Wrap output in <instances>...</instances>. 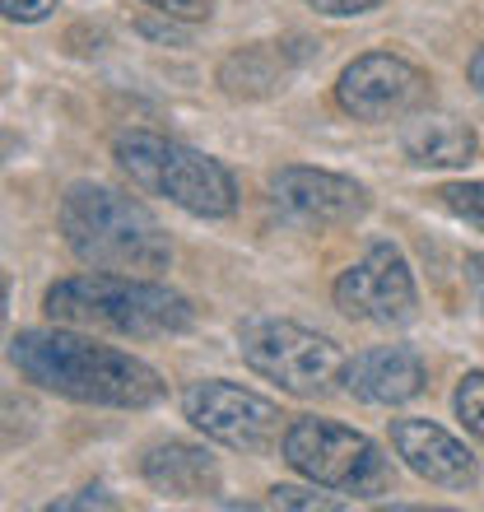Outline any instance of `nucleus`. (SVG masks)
I'll return each instance as SVG.
<instances>
[{
	"label": "nucleus",
	"mask_w": 484,
	"mask_h": 512,
	"mask_svg": "<svg viewBox=\"0 0 484 512\" xmlns=\"http://www.w3.org/2000/svg\"><path fill=\"white\" fill-rule=\"evenodd\" d=\"M238 350L252 373L275 382L289 396H326V391L345 382V350L331 336L312 331V326L284 322V317H252L238 331Z\"/></svg>",
	"instance_id": "6"
},
{
	"label": "nucleus",
	"mask_w": 484,
	"mask_h": 512,
	"mask_svg": "<svg viewBox=\"0 0 484 512\" xmlns=\"http://www.w3.org/2000/svg\"><path fill=\"white\" fill-rule=\"evenodd\" d=\"M438 201H443L447 215H457L461 224H471L475 233H484V177L480 182H447L438 191Z\"/></svg>",
	"instance_id": "16"
},
{
	"label": "nucleus",
	"mask_w": 484,
	"mask_h": 512,
	"mask_svg": "<svg viewBox=\"0 0 484 512\" xmlns=\"http://www.w3.org/2000/svg\"><path fill=\"white\" fill-rule=\"evenodd\" d=\"M168 19H182V24H205L215 14V0H145Z\"/></svg>",
	"instance_id": "19"
},
{
	"label": "nucleus",
	"mask_w": 484,
	"mask_h": 512,
	"mask_svg": "<svg viewBox=\"0 0 484 512\" xmlns=\"http://www.w3.org/2000/svg\"><path fill=\"white\" fill-rule=\"evenodd\" d=\"M56 224L70 256L89 270H117V275H159L173 266V243L145 205L108 187V182H70Z\"/></svg>",
	"instance_id": "2"
},
{
	"label": "nucleus",
	"mask_w": 484,
	"mask_h": 512,
	"mask_svg": "<svg viewBox=\"0 0 484 512\" xmlns=\"http://www.w3.org/2000/svg\"><path fill=\"white\" fill-rule=\"evenodd\" d=\"M270 508H298V512H340L345 499H336V489L322 494V485L298 489V485H275L270 489Z\"/></svg>",
	"instance_id": "18"
},
{
	"label": "nucleus",
	"mask_w": 484,
	"mask_h": 512,
	"mask_svg": "<svg viewBox=\"0 0 484 512\" xmlns=\"http://www.w3.org/2000/svg\"><path fill=\"white\" fill-rule=\"evenodd\" d=\"M112 159L135 191L159 196L196 219H229L238 210V182L219 159L168 140L154 131H121L112 140Z\"/></svg>",
	"instance_id": "4"
},
{
	"label": "nucleus",
	"mask_w": 484,
	"mask_h": 512,
	"mask_svg": "<svg viewBox=\"0 0 484 512\" xmlns=\"http://www.w3.org/2000/svg\"><path fill=\"white\" fill-rule=\"evenodd\" d=\"M289 66H294V56L280 42H252L219 61V89L229 98H270L284 89Z\"/></svg>",
	"instance_id": "15"
},
{
	"label": "nucleus",
	"mask_w": 484,
	"mask_h": 512,
	"mask_svg": "<svg viewBox=\"0 0 484 512\" xmlns=\"http://www.w3.org/2000/svg\"><path fill=\"white\" fill-rule=\"evenodd\" d=\"M401 149L405 159L419 163V168H466L475 159V131L457 117H433V112H419L415 122L401 131Z\"/></svg>",
	"instance_id": "14"
},
{
	"label": "nucleus",
	"mask_w": 484,
	"mask_h": 512,
	"mask_svg": "<svg viewBox=\"0 0 484 512\" xmlns=\"http://www.w3.org/2000/svg\"><path fill=\"white\" fill-rule=\"evenodd\" d=\"M42 312L61 326L80 331H112V336H182L191 331L196 312L177 289L149 280V275H117V270H89L56 280L42 298Z\"/></svg>",
	"instance_id": "3"
},
{
	"label": "nucleus",
	"mask_w": 484,
	"mask_h": 512,
	"mask_svg": "<svg viewBox=\"0 0 484 512\" xmlns=\"http://www.w3.org/2000/svg\"><path fill=\"white\" fill-rule=\"evenodd\" d=\"M52 508L56 512H70V508H117V499H112L103 485H89V489H80L75 499H56Z\"/></svg>",
	"instance_id": "22"
},
{
	"label": "nucleus",
	"mask_w": 484,
	"mask_h": 512,
	"mask_svg": "<svg viewBox=\"0 0 484 512\" xmlns=\"http://www.w3.org/2000/svg\"><path fill=\"white\" fill-rule=\"evenodd\" d=\"M452 405H457V419L466 424V433L484 447V373H466L452 391Z\"/></svg>",
	"instance_id": "17"
},
{
	"label": "nucleus",
	"mask_w": 484,
	"mask_h": 512,
	"mask_svg": "<svg viewBox=\"0 0 484 512\" xmlns=\"http://www.w3.org/2000/svg\"><path fill=\"white\" fill-rule=\"evenodd\" d=\"M466 280H471V294H475V308L484 312V256H466Z\"/></svg>",
	"instance_id": "23"
},
{
	"label": "nucleus",
	"mask_w": 484,
	"mask_h": 512,
	"mask_svg": "<svg viewBox=\"0 0 484 512\" xmlns=\"http://www.w3.org/2000/svg\"><path fill=\"white\" fill-rule=\"evenodd\" d=\"M391 452L405 461V471H415L419 480L438 489L480 485V466H475L471 447L433 419H391Z\"/></svg>",
	"instance_id": "11"
},
{
	"label": "nucleus",
	"mask_w": 484,
	"mask_h": 512,
	"mask_svg": "<svg viewBox=\"0 0 484 512\" xmlns=\"http://www.w3.org/2000/svg\"><path fill=\"white\" fill-rule=\"evenodd\" d=\"M317 14H326V19H354V14H368L377 10L382 0H308Z\"/></svg>",
	"instance_id": "21"
},
{
	"label": "nucleus",
	"mask_w": 484,
	"mask_h": 512,
	"mask_svg": "<svg viewBox=\"0 0 484 512\" xmlns=\"http://www.w3.org/2000/svg\"><path fill=\"white\" fill-rule=\"evenodd\" d=\"M466 75H471L475 94L484 98V47H475V56H471V66H466Z\"/></svg>",
	"instance_id": "24"
},
{
	"label": "nucleus",
	"mask_w": 484,
	"mask_h": 512,
	"mask_svg": "<svg viewBox=\"0 0 484 512\" xmlns=\"http://www.w3.org/2000/svg\"><path fill=\"white\" fill-rule=\"evenodd\" d=\"M56 5L61 0H0V10L10 24H42V19H52Z\"/></svg>",
	"instance_id": "20"
},
{
	"label": "nucleus",
	"mask_w": 484,
	"mask_h": 512,
	"mask_svg": "<svg viewBox=\"0 0 484 512\" xmlns=\"http://www.w3.org/2000/svg\"><path fill=\"white\" fill-rule=\"evenodd\" d=\"M336 308L350 322H373V326H410L419 312V289L410 275V261L401 256V247L373 243L354 266L340 270Z\"/></svg>",
	"instance_id": "8"
},
{
	"label": "nucleus",
	"mask_w": 484,
	"mask_h": 512,
	"mask_svg": "<svg viewBox=\"0 0 484 512\" xmlns=\"http://www.w3.org/2000/svg\"><path fill=\"white\" fill-rule=\"evenodd\" d=\"M429 382V368L410 345H373L345 364V391L363 405H405Z\"/></svg>",
	"instance_id": "12"
},
{
	"label": "nucleus",
	"mask_w": 484,
	"mask_h": 512,
	"mask_svg": "<svg viewBox=\"0 0 484 512\" xmlns=\"http://www.w3.org/2000/svg\"><path fill=\"white\" fill-rule=\"evenodd\" d=\"M182 415L210 443L242 452V457L275 452L284 443V429H289V415L275 401H266V396H256V391L238 387V382H224V378L191 382L182 391Z\"/></svg>",
	"instance_id": "7"
},
{
	"label": "nucleus",
	"mask_w": 484,
	"mask_h": 512,
	"mask_svg": "<svg viewBox=\"0 0 484 512\" xmlns=\"http://www.w3.org/2000/svg\"><path fill=\"white\" fill-rule=\"evenodd\" d=\"M140 475L159 494H173V499H210L219 494V461L196 443H168L149 447L145 461H140Z\"/></svg>",
	"instance_id": "13"
},
{
	"label": "nucleus",
	"mask_w": 484,
	"mask_h": 512,
	"mask_svg": "<svg viewBox=\"0 0 484 512\" xmlns=\"http://www.w3.org/2000/svg\"><path fill=\"white\" fill-rule=\"evenodd\" d=\"M280 457L303 480L336 489V494H350V499H382V494H391V461L382 457V447L368 433L350 429V424H336V419H322V415L289 419Z\"/></svg>",
	"instance_id": "5"
},
{
	"label": "nucleus",
	"mask_w": 484,
	"mask_h": 512,
	"mask_svg": "<svg viewBox=\"0 0 484 512\" xmlns=\"http://www.w3.org/2000/svg\"><path fill=\"white\" fill-rule=\"evenodd\" d=\"M10 364L19 368V378L38 382L42 391L108 410H149L168 391L145 359L75 331H19L10 336Z\"/></svg>",
	"instance_id": "1"
},
{
	"label": "nucleus",
	"mask_w": 484,
	"mask_h": 512,
	"mask_svg": "<svg viewBox=\"0 0 484 512\" xmlns=\"http://www.w3.org/2000/svg\"><path fill=\"white\" fill-rule=\"evenodd\" d=\"M270 210L294 229H350L368 215V191L354 177L289 163L280 173H270Z\"/></svg>",
	"instance_id": "10"
},
{
	"label": "nucleus",
	"mask_w": 484,
	"mask_h": 512,
	"mask_svg": "<svg viewBox=\"0 0 484 512\" xmlns=\"http://www.w3.org/2000/svg\"><path fill=\"white\" fill-rule=\"evenodd\" d=\"M336 103L354 122H405L429 103V75L396 52H363L340 70Z\"/></svg>",
	"instance_id": "9"
}]
</instances>
